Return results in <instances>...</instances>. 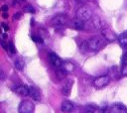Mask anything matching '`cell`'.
I'll return each mask as SVG.
<instances>
[{"mask_svg": "<svg viewBox=\"0 0 127 113\" xmlns=\"http://www.w3.org/2000/svg\"><path fill=\"white\" fill-rule=\"evenodd\" d=\"M1 9H2V11H3V12H5V11H8V6H7V5H3Z\"/></svg>", "mask_w": 127, "mask_h": 113, "instance_id": "d4e9b609", "label": "cell"}, {"mask_svg": "<svg viewBox=\"0 0 127 113\" xmlns=\"http://www.w3.org/2000/svg\"><path fill=\"white\" fill-rule=\"evenodd\" d=\"M124 60H125V63H126V62H127V54L125 55V59H124Z\"/></svg>", "mask_w": 127, "mask_h": 113, "instance_id": "4316f807", "label": "cell"}, {"mask_svg": "<svg viewBox=\"0 0 127 113\" xmlns=\"http://www.w3.org/2000/svg\"><path fill=\"white\" fill-rule=\"evenodd\" d=\"M96 111H97V106H95L94 104H87L82 109L83 113H96Z\"/></svg>", "mask_w": 127, "mask_h": 113, "instance_id": "e0dca14e", "label": "cell"}, {"mask_svg": "<svg viewBox=\"0 0 127 113\" xmlns=\"http://www.w3.org/2000/svg\"><path fill=\"white\" fill-rule=\"evenodd\" d=\"M1 26L3 27V29H4L5 31H8V30H9V26H8V25H6L5 23H2V24H1Z\"/></svg>", "mask_w": 127, "mask_h": 113, "instance_id": "cb8c5ba5", "label": "cell"}, {"mask_svg": "<svg viewBox=\"0 0 127 113\" xmlns=\"http://www.w3.org/2000/svg\"><path fill=\"white\" fill-rule=\"evenodd\" d=\"M72 84H73V80L72 79H68L65 83H64L63 88H62V92L64 93V95H65V96H68L69 95V93L71 91Z\"/></svg>", "mask_w": 127, "mask_h": 113, "instance_id": "7c38bea8", "label": "cell"}, {"mask_svg": "<svg viewBox=\"0 0 127 113\" xmlns=\"http://www.w3.org/2000/svg\"><path fill=\"white\" fill-rule=\"evenodd\" d=\"M101 35H102V38L104 40H106L107 42H113L115 40H118V37L116 36V34L114 32H112L110 29L108 28H105L101 31Z\"/></svg>", "mask_w": 127, "mask_h": 113, "instance_id": "8992f818", "label": "cell"}, {"mask_svg": "<svg viewBox=\"0 0 127 113\" xmlns=\"http://www.w3.org/2000/svg\"><path fill=\"white\" fill-rule=\"evenodd\" d=\"M29 95L34 99V100H41V94H40V91L36 88V87H29Z\"/></svg>", "mask_w": 127, "mask_h": 113, "instance_id": "9a60e30c", "label": "cell"}, {"mask_svg": "<svg viewBox=\"0 0 127 113\" xmlns=\"http://www.w3.org/2000/svg\"><path fill=\"white\" fill-rule=\"evenodd\" d=\"M25 10H26V11H29L30 13H35V9H34L32 6H29V5H28V6H26Z\"/></svg>", "mask_w": 127, "mask_h": 113, "instance_id": "603a6c76", "label": "cell"}, {"mask_svg": "<svg viewBox=\"0 0 127 113\" xmlns=\"http://www.w3.org/2000/svg\"><path fill=\"white\" fill-rule=\"evenodd\" d=\"M105 41L103 38L100 37H91L90 39H88L87 42V47L88 50L91 52H97L99 50H101L104 46H105Z\"/></svg>", "mask_w": 127, "mask_h": 113, "instance_id": "6da1fadb", "label": "cell"}, {"mask_svg": "<svg viewBox=\"0 0 127 113\" xmlns=\"http://www.w3.org/2000/svg\"><path fill=\"white\" fill-rule=\"evenodd\" d=\"M67 23H68V18L66 15H64V14H59L55 16L51 21L52 26H54L55 28H63Z\"/></svg>", "mask_w": 127, "mask_h": 113, "instance_id": "7a4b0ae2", "label": "cell"}, {"mask_svg": "<svg viewBox=\"0 0 127 113\" xmlns=\"http://www.w3.org/2000/svg\"><path fill=\"white\" fill-rule=\"evenodd\" d=\"M109 113H127V107L122 103H114L110 106Z\"/></svg>", "mask_w": 127, "mask_h": 113, "instance_id": "52a82bcc", "label": "cell"}, {"mask_svg": "<svg viewBox=\"0 0 127 113\" xmlns=\"http://www.w3.org/2000/svg\"><path fill=\"white\" fill-rule=\"evenodd\" d=\"M14 91L16 93H18L19 95H23V96H26V95H29V87L27 85H24V84H20V85H17L14 89Z\"/></svg>", "mask_w": 127, "mask_h": 113, "instance_id": "4fadbf2b", "label": "cell"}, {"mask_svg": "<svg viewBox=\"0 0 127 113\" xmlns=\"http://www.w3.org/2000/svg\"><path fill=\"white\" fill-rule=\"evenodd\" d=\"M31 39L34 41V42H36V43H40V44H43V39H42V37H40V36H37V35H32L31 36Z\"/></svg>", "mask_w": 127, "mask_h": 113, "instance_id": "d6986e66", "label": "cell"}, {"mask_svg": "<svg viewBox=\"0 0 127 113\" xmlns=\"http://www.w3.org/2000/svg\"><path fill=\"white\" fill-rule=\"evenodd\" d=\"M74 107H75L74 104L72 102H70V101H67V100L63 101L62 104H61V110L63 112H65V113H69V112L71 113L73 111Z\"/></svg>", "mask_w": 127, "mask_h": 113, "instance_id": "9c48e42d", "label": "cell"}, {"mask_svg": "<svg viewBox=\"0 0 127 113\" xmlns=\"http://www.w3.org/2000/svg\"><path fill=\"white\" fill-rule=\"evenodd\" d=\"M60 68H61L63 71H64L65 73H68V72H72V71L74 70L75 66H74V64H73L72 62H70V61H63V63H62V65H61Z\"/></svg>", "mask_w": 127, "mask_h": 113, "instance_id": "8fae6325", "label": "cell"}, {"mask_svg": "<svg viewBox=\"0 0 127 113\" xmlns=\"http://www.w3.org/2000/svg\"><path fill=\"white\" fill-rule=\"evenodd\" d=\"M7 46H8V51H9V52H11L12 54L16 53V50H15L14 44H13L12 42H9V43H7Z\"/></svg>", "mask_w": 127, "mask_h": 113, "instance_id": "ffe728a7", "label": "cell"}, {"mask_svg": "<svg viewBox=\"0 0 127 113\" xmlns=\"http://www.w3.org/2000/svg\"><path fill=\"white\" fill-rule=\"evenodd\" d=\"M25 0H7V2L8 3H11V4H13V5H15V4H19V3H22V2H24Z\"/></svg>", "mask_w": 127, "mask_h": 113, "instance_id": "44dd1931", "label": "cell"}, {"mask_svg": "<svg viewBox=\"0 0 127 113\" xmlns=\"http://www.w3.org/2000/svg\"><path fill=\"white\" fill-rule=\"evenodd\" d=\"M49 58H50L51 63H52L54 66H56V67H58V68L61 67V65H62V63H63V60L60 58V56H59L58 55H56L55 53H51V54L49 55Z\"/></svg>", "mask_w": 127, "mask_h": 113, "instance_id": "ba28073f", "label": "cell"}, {"mask_svg": "<svg viewBox=\"0 0 127 113\" xmlns=\"http://www.w3.org/2000/svg\"><path fill=\"white\" fill-rule=\"evenodd\" d=\"M121 72H122V74H123V75H127V62H126V63H124V65H123V67H122Z\"/></svg>", "mask_w": 127, "mask_h": 113, "instance_id": "7402d4cb", "label": "cell"}, {"mask_svg": "<svg viewBox=\"0 0 127 113\" xmlns=\"http://www.w3.org/2000/svg\"><path fill=\"white\" fill-rule=\"evenodd\" d=\"M14 65H15V67H16L17 69L22 70V69L24 68V66H25V62H24V60H23L22 58H17V59L15 60V62H14Z\"/></svg>", "mask_w": 127, "mask_h": 113, "instance_id": "ac0fdd59", "label": "cell"}, {"mask_svg": "<svg viewBox=\"0 0 127 113\" xmlns=\"http://www.w3.org/2000/svg\"><path fill=\"white\" fill-rule=\"evenodd\" d=\"M0 74H1V80H4V72L1 70V72H0Z\"/></svg>", "mask_w": 127, "mask_h": 113, "instance_id": "484cf974", "label": "cell"}, {"mask_svg": "<svg viewBox=\"0 0 127 113\" xmlns=\"http://www.w3.org/2000/svg\"><path fill=\"white\" fill-rule=\"evenodd\" d=\"M118 42H119V45H120L123 49L127 50V33L121 34V35L118 37Z\"/></svg>", "mask_w": 127, "mask_h": 113, "instance_id": "2e32d148", "label": "cell"}, {"mask_svg": "<svg viewBox=\"0 0 127 113\" xmlns=\"http://www.w3.org/2000/svg\"><path fill=\"white\" fill-rule=\"evenodd\" d=\"M35 105L30 100H24L20 103L18 111L19 113H34Z\"/></svg>", "mask_w": 127, "mask_h": 113, "instance_id": "277c9868", "label": "cell"}, {"mask_svg": "<svg viewBox=\"0 0 127 113\" xmlns=\"http://www.w3.org/2000/svg\"><path fill=\"white\" fill-rule=\"evenodd\" d=\"M91 23H92V26H93L95 29H101V30H103V29H105V27H106L105 21L102 20V19H100L99 17L93 18V19L91 20Z\"/></svg>", "mask_w": 127, "mask_h": 113, "instance_id": "30bf717a", "label": "cell"}, {"mask_svg": "<svg viewBox=\"0 0 127 113\" xmlns=\"http://www.w3.org/2000/svg\"><path fill=\"white\" fill-rule=\"evenodd\" d=\"M109 81H110V77L108 75H101V76L96 77L93 80V85L96 88H102V87L106 86L109 83Z\"/></svg>", "mask_w": 127, "mask_h": 113, "instance_id": "5b68a950", "label": "cell"}, {"mask_svg": "<svg viewBox=\"0 0 127 113\" xmlns=\"http://www.w3.org/2000/svg\"><path fill=\"white\" fill-rule=\"evenodd\" d=\"M76 18L82 20V21H86L89 20L92 16V12L90 10V8L86 7V6H80L77 8L76 10Z\"/></svg>", "mask_w": 127, "mask_h": 113, "instance_id": "3957f363", "label": "cell"}, {"mask_svg": "<svg viewBox=\"0 0 127 113\" xmlns=\"http://www.w3.org/2000/svg\"><path fill=\"white\" fill-rule=\"evenodd\" d=\"M70 26L75 30H82L84 28V21H82L78 18H74L71 20Z\"/></svg>", "mask_w": 127, "mask_h": 113, "instance_id": "5bb4252c", "label": "cell"}]
</instances>
